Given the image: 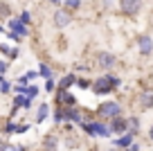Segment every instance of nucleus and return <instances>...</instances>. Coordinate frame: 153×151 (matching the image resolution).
Here are the masks:
<instances>
[{
  "label": "nucleus",
  "instance_id": "6ab92c4d",
  "mask_svg": "<svg viewBox=\"0 0 153 151\" xmlns=\"http://www.w3.org/2000/svg\"><path fill=\"white\" fill-rule=\"evenodd\" d=\"M63 5H65L68 11H74V9H79V7H81V0H65Z\"/></svg>",
  "mask_w": 153,
  "mask_h": 151
},
{
  "label": "nucleus",
  "instance_id": "9d476101",
  "mask_svg": "<svg viewBox=\"0 0 153 151\" xmlns=\"http://www.w3.org/2000/svg\"><path fill=\"white\" fill-rule=\"evenodd\" d=\"M9 29L16 34V36H20V38H23V36H27V34H29L27 25H23L18 18H11V20H9Z\"/></svg>",
  "mask_w": 153,
  "mask_h": 151
},
{
  "label": "nucleus",
  "instance_id": "c85d7f7f",
  "mask_svg": "<svg viewBox=\"0 0 153 151\" xmlns=\"http://www.w3.org/2000/svg\"><path fill=\"white\" fill-rule=\"evenodd\" d=\"M126 151H140V144H137V142H133V144H131Z\"/></svg>",
  "mask_w": 153,
  "mask_h": 151
},
{
  "label": "nucleus",
  "instance_id": "bb28decb",
  "mask_svg": "<svg viewBox=\"0 0 153 151\" xmlns=\"http://www.w3.org/2000/svg\"><path fill=\"white\" fill-rule=\"evenodd\" d=\"M9 70V61H0V75Z\"/></svg>",
  "mask_w": 153,
  "mask_h": 151
},
{
  "label": "nucleus",
  "instance_id": "39448f33",
  "mask_svg": "<svg viewBox=\"0 0 153 151\" xmlns=\"http://www.w3.org/2000/svg\"><path fill=\"white\" fill-rule=\"evenodd\" d=\"M97 66L104 72H108V70H113V68H117V57L110 54V52H99L97 54Z\"/></svg>",
  "mask_w": 153,
  "mask_h": 151
},
{
  "label": "nucleus",
  "instance_id": "b1692460",
  "mask_svg": "<svg viewBox=\"0 0 153 151\" xmlns=\"http://www.w3.org/2000/svg\"><path fill=\"white\" fill-rule=\"evenodd\" d=\"M25 95H27L29 99H34V97L38 95V88H36V86H29V88H27V93H25Z\"/></svg>",
  "mask_w": 153,
  "mask_h": 151
},
{
  "label": "nucleus",
  "instance_id": "aec40b11",
  "mask_svg": "<svg viewBox=\"0 0 153 151\" xmlns=\"http://www.w3.org/2000/svg\"><path fill=\"white\" fill-rule=\"evenodd\" d=\"M38 75H43L45 79H54V77H52V68H50V66H45V63H43L41 68H38Z\"/></svg>",
  "mask_w": 153,
  "mask_h": 151
},
{
  "label": "nucleus",
  "instance_id": "7c9ffc66",
  "mask_svg": "<svg viewBox=\"0 0 153 151\" xmlns=\"http://www.w3.org/2000/svg\"><path fill=\"white\" fill-rule=\"evenodd\" d=\"M149 140H153V126L149 129Z\"/></svg>",
  "mask_w": 153,
  "mask_h": 151
},
{
  "label": "nucleus",
  "instance_id": "423d86ee",
  "mask_svg": "<svg viewBox=\"0 0 153 151\" xmlns=\"http://www.w3.org/2000/svg\"><path fill=\"white\" fill-rule=\"evenodd\" d=\"M52 20H54V27L65 29L68 25L72 23V14H70L68 9H56V11H54V18H52Z\"/></svg>",
  "mask_w": 153,
  "mask_h": 151
},
{
  "label": "nucleus",
  "instance_id": "ddd939ff",
  "mask_svg": "<svg viewBox=\"0 0 153 151\" xmlns=\"http://www.w3.org/2000/svg\"><path fill=\"white\" fill-rule=\"evenodd\" d=\"M65 122H74V124H83V115L76 108H65Z\"/></svg>",
  "mask_w": 153,
  "mask_h": 151
},
{
  "label": "nucleus",
  "instance_id": "dca6fc26",
  "mask_svg": "<svg viewBox=\"0 0 153 151\" xmlns=\"http://www.w3.org/2000/svg\"><path fill=\"white\" fill-rule=\"evenodd\" d=\"M18 106L29 108V106H32V99H29L27 95H18V97H14V108H18Z\"/></svg>",
  "mask_w": 153,
  "mask_h": 151
},
{
  "label": "nucleus",
  "instance_id": "0eeeda50",
  "mask_svg": "<svg viewBox=\"0 0 153 151\" xmlns=\"http://www.w3.org/2000/svg\"><path fill=\"white\" fill-rule=\"evenodd\" d=\"M137 52L142 54V57H149V54L153 52V38L149 36V34H140L137 36Z\"/></svg>",
  "mask_w": 153,
  "mask_h": 151
},
{
  "label": "nucleus",
  "instance_id": "7ed1b4c3",
  "mask_svg": "<svg viewBox=\"0 0 153 151\" xmlns=\"http://www.w3.org/2000/svg\"><path fill=\"white\" fill-rule=\"evenodd\" d=\"M99 115H104L106 120H115L122 115V104L120 102H104L99 106Z\"/></svg>",
  "mask_w": 153,
  "mask_h": 151
},
{
  "label": "nucleus",
  "instance_id": "f03ea898",
  "mask_svg": "<svg viewBox=\"0 0 153 151\" xmlns=\"http://www.w3.org/2000/svg\"><path fill=\"white\" fill-rule=\"evenodd\" d=\"M81 129H83L86 135H101V138L110 135V126H106V124H101V122H86V120H83Z\"/></svg>",
  "mask_w": 153,
  "mask_h": 151
},
{
  "label": "nucleus",
  "instance_id": "5701e85b",
  "mask_svg": "<svg viewBox=\"0 0 153 151\" xmlns=\"http://www.w3.org/2000/svg\"><path fill=\"white\" fill-rule=\"evenodd\" d=\"M54 88H56V81H54V79H45V90H48V93H52Z\"/></svg>",
  "mask_w": 153,
  "mask_h": 151
},
{
  "label": "nucleus",
  "instance_id": "cd10ccee",
  "mask_svg": "<svg viewBox=\"0 0 153 151\" xmlns=\"http://www.w3.org/2000/svg\"><path fill=\"white\" fill-rule=\"evenodd\" d=\"M9 88H11V86L7 84V81H2V84H0V93H9Z\"/></svg>",
  "mask_w": 153,
  "mask_h": 151
},
{
  "label": "nucleus",
  "instance_id": "f257e3e1",
  "mask_svg": "<svg viewBox=\"0 0 153 151\" xmlns=\"http://www.w3.org/2000/svg\"><path fill=\"white\" fill-rule=\"evenodd\" d=\"M120 86H122V79H120V77H115V75H108V72H104L99 79L92 81V90H95L97 95L113 93V90H117Z\"/></svg>",
  "mask_w": 153,
  "mask_h": 151
},
{
  "label": "nucleus",
  "instance_id": "20e7f679",
  "mask_svg": "<svg viewBox=\"0 0 153 151\" xmlns=\"http://www.w3.org/2000/svg\"><path fill=\"white\" fill-rule=\"evenodd\" d=\"M120 11L124 16H135L142 11V0H120Z\"/></svg>",
  "mask_w": 153,
  "mask_h": 151
},
{
  "label": "nucleus",
  "instance_id": "2f4dec72",
  "mask_svg": "<svg viewBox=\"0 0 153 151\" xmlns=\"http://www.w3.org/2000/svg\"><path fill=\"white\" fill-rule=\"evenodd\" d=\"M108 151H120V149H115V147H110V149H108Z\"/></svg>",
  "mask_w": 153,
  "mask_h": 151
},
{
  "label": "nucleus",
  "instance_id": "412c9836",
  "mask_svg": "<svg viewBox=\"0 0 153 151\" xmlns=\"http://www.w3.org/2000/svg\"><path fill=\"white\" fill-rule=\"evenodd\" d=\"M54 122H56V124L65 122V108H56V111H54Z\"/></svg>",
  "mask_w": 153,
  "mask_h": 151
},
{
  "label": "nucleus",
  "instance_id": "473e14b6",
  "mask_svg": "<svg viewBox=\"0 0 153 151\" xmlns=\"http://www.w3.org/2000/svg\"><path fill=\"white\" fill-rule=\"evenodd\" d=\"M0 32H2V27H0Z\"/></svg>",
  "mask_w": 153,
  "mask_h": 151
},
{
  "label": "nucleus",
  "instance_id": "9b49d317",
  "mask_svg": "<svg viewBox=\"0 0 153 151\" xmlns=\"http://www.w3.org/2000/svg\"><path fill=\"white\" fill-rule=\"evenodd\" d=\"M137 106H140V111H149V108H153V93H140V97H137Z\"/></svg>",
  "mask_w": 153,
  "mask_h": 151
},
{
  "label": "nucleus",
  "instance_id": "c756f323",
  "mask_svg": "<svg viewBox=\"0 0 153 151\" xmlns=\"http://www.w3.org/2000/svg\"><path fill=\"white\" fill-rule=\"evenodd\" d=\"M48 2H52V5H63V0H48Z\"/></svg>",
  "mask_w": 153,
  "mask_h": 151
},
{
  "label": "nucleus",
  "instance_id": "a211bd4d",
  "mask_svg": "<svg viewBox=\"0 0 153 151\" xmlns=\"http://www.w3.org/2000/svg\"><path fill=\"white\" fill-rule=\"evenodd\" d=\"M126 122H128V133H137L140 131V117H135V115H131V117H126Z\"/></svg>",
  "mask_w": 153,
  "mask_h": 151
},
{
  "label": "nucleus",
  "instance_id": "2eb2a0df",
  "mask_svg": "<svg viewBox=\"0 0 153 151\" xmlns=\"http://www.w3.org/2000/svg\"><path fill=\"white\" fill-rule=\"evenodd\" d=\"M43 144H45V149L43 151H56V147H59V138L56 135H48L43 140Z\"/></svg>",
  "mask_w": 153,
  "mask_h": 151
},
{
  "label": "nucleus",
  "instance_id": "f8f14e48",
  "mask_svg": "<svg viewBox=\"0 0 153 151\" xmlns=\"http://www.w3.org/2000/svg\"><path fill=\"white\" fill-rule=\"evenodd\" d=\"M133 142H135V135H133V133H124V135H120L117 140H115V149H128Z\"/></svg>",
  "mask_w": 153,
  "mask_h": 151
},
{
  "label": "nucleus",
  "instance_id": "4468645a",
  "mask_svg": "<svg viewBox=\"0 0 153 151\" xmlns=\"http://www.w3.org/2000/svg\"><path fill=\"white\" fill-rule=\"evenodd\" d=\"M74 84H76V75H65V77H61V79H59L56 88H59V90H68L70 86H74Z\"/></svg>",
  "mask_w": 153,
  "mask_h": 151
},
{
  "label": "nucleus",
  "instance_id": "f3484780",
  "mask_svg": "<svg viewBox=\"0 0 153 151\" xmlns=\"http://www.w3.org/2000/svg\"><path fill=\"white\" fill-rule=\"evenodd\" d=\"M48 113H50V106L48 104H41V106H38V111H36V122L38 124L45 122V120H48Z\"/></svg>",
  "mask_w": 153,
  "mask_h": 151
},
{
  "label": "nucleus",
  "instance_id": "393cba45",
  "mask_svg": "<svg viewBox=\"0 0 153 151\" xmlns=\"http://www.w3.org/2000/svg\"><path fill=\"white\" fill-rule=\"evenodd\" d=\"M9 14H11L9 5H0V16H9Z\"/></svg>",
  "mask_w": 153,
  "mask_h": 151
},
{
  "label": "nucleus",
  "instance_id": "1a4fd4ad",
  "mask_svg": "<svg viewBox=\"0 0 153 151\" xmlns=\"http://www.w3.org/2000/svg\"><path fill=\"white\" fill-rule=\"evenodd\" d=\"M59 104H63L65 108H74V104H76V97L70 93V90H59Z\"/></svg>",
  "mask_w": 153,
  "mask_h": 151
},
{
  "label": "nucleus",
  "instance_id": "a878e982",
  "mask_svg": "<svg viewBox=\"0 0 153 151\" xmlns=\"http://www.w3.org/2000/svg\"><path fill=\"white\" fill-rule=\"evenodd\" d=\"M18 20H20V23H23V25H29V14H27V11H23Z\"/></svg>",
  "mask_w": 153,
  "mask_h": 151
},
{
  "label": "nucleus",
  "instance_id": "6e6552de",
  "mask_svg": "<svg viewBox=\"0 0 153 151\" xmlns=\"http://www.w3.org/2000/svg\"><path fill=\"white\" fill-rule=\"evenodd\" d=\"M110 133H128V122H126L124 115H120V117L110 120Z\"/></svg>",
  "mask_w": 153,
  "mask_h": 151
},
{
  "label": "nucleus",
  "instance_id": "4be33fe9",
  "mask_svg": "<svg viewBox=\"0 0 153 151\" xmlns=\"http://www.w3.org/2000/svg\"><path fill=\"white\" fill-rule=\"evenodd\" d=\"M76 86H81V88H92V81L90 79H79V77H76Z\"/></svg>",
  "mask_w": 153,
  "mask_h": 151
}]
</instances>
